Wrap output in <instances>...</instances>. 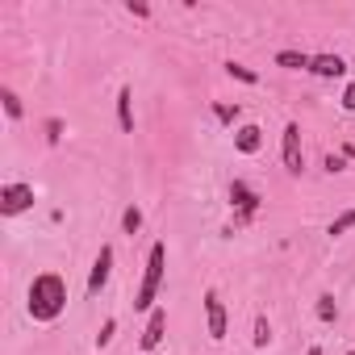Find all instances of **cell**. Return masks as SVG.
Here are the masks:
<instances>
[{"mask_svg":"<svg viewBox=\"0 0 355 355\" xmlns=\"http://www.w3.org/2000/svg\"><path fill=\"white\" fill-rule=\"evenodd\" d=\"M26 305H30V318H34V322H55V318L67 309V284H63V276H55V272L34 276Z\"/></svg>","mask_w":355,"mask_h":355,"instance_id":"obj_1","label":"cell"},{"mask_svg":"<svg viewBox=\"0 0 355 355\" xmlns=\"http://www.w3.org/2000/svg\"><path fill=\"white\" fill-rule=\"evenodd\" d=\"M163 268H167V243H150L146 251V272H142V284L134 293V309H155L159 301V288H163Z\"/></svg>","mask_w":355,"mask_h":355,"instance_id":"obj_2","label":"cell"},{"mask_svg":"<svg viewBox=\"0 0 355 355\" xmlns=\"http://www.w3.org/2000/svg\"><path fill=\"white\" fill-rule=\"evenodd\" d=\"M259 201H263V197H259V193H255L251 184L234 180V184H230V205H234L239 214H234L230 230H243V226H251V222H255V214H259Z\"/></svg>","mask_w":355,"mask_h":355,"instance_id":"obj_3","label":"cell"},{"mask_svg":"<svg viewBox=\"0 0 355 355\" xmlns=\"http://www.w3.org/2000/svg\"><path fill=\"white\" fill-rule=\"evenodd\" d=\"M26 209H34V184L13 180V184L0 189V214H5V218H17V214H26Z\"/></svg>","mask_w":355,"mask_h":355,"instance_id":"obj_4","label":"cell"},{"mask_svg":"<svg viewBox=\"0 0 355 355\" xmlns=\"http://www.w3.org/2000/svg\"><path fill=\"white\" fill-rule=\"evenodd\" d=\"M280 155H284V167H288L293 175H301V167H305V150H301V125H297V121H288V125H284Z\"/></svg>","mask_w":355,"mask_h":355,"instance_id":"obj_5","label":"cell"},{"mask_svg":"<svg viewBox=\"0 0 355 355\" xmlns=\"http://www.w3.org/2000/svg\"><path fill=\"white\" fill-rule=\"evenodd\" d=\"M205 326H209V338L214 343L226 338V305H222L218 288H205Z\"/></svg>","mask_w":355,"mask_h":355,"instance_id":"obj_6","label":"cell"},{"mask_svg":"<svg viewBox=\"0 0 355 355\" xmlns=\"http://www.w3.org/2000/svg\"><path fill=\"white\" fill-rule=\"evenodd\" d=\"M109 272H113V247L105 243L101 255L92 259V272H88V297H101V288L109 284Z\"/></svg>","mask_w":355,"mask_h":355,"instance_id":"obj_7","label":"cell"},{"mask_svg":"<svg viewBox=\"0 0 355 355\" xmlns=\"http://www.w3.org/2000/svg\"><path fill=\"white\" fill-rule=\"evenodd\" d=\"M163 330H167V309L155 305V309L146 313V330H142V351H146V355H155V347L163 343Z\"/></svg>","mask_w":355,"mask_h":355,"instance_id":"obj_8","label":"cell"},{"mask_svg":"<svg viewBox=\"0 0 355 355\" xmlns=\"http://www.w3.org/2000/svg\"><path fill=\"white\" fill-rule=\"evenodd\" d=\"M309 76H318V80H338V76H347V59H343V55H313Z\"/></svg>","mask_w":355,"mask_h":355,"instance_id":"obj_9","label":"cell"},{"mask_svg":"<svg viewBox=\"0 0 355 355\" xmlns=\"http://www.w3.org/2000/svg\"><path fill=\"white\" fill-rule=\"evenodd\" d=\"M234 146H239L243 155H255V150L263 146V130H259V125H251V121H247V125H239V130H234Z\"/></svg>","mask_w":355,"mask_h":355,"instance_id":"obj_10","label":"cell"},{"mask_svg":"<svg viewBox=\"0 0 355 355\" xmlns=\"http://www.w3.org/2000/svg\"><path fill=\"white\" fill-rule=\"evenodd\" d=\"M117 125L134 134V92L130 88H117Z\"/></svg>","mask_w":355,"mask_h":355,"instance_id":"obj_11","label":"cell"},{"mask_svg":"<svg viewBox=\"0 0 355 355\" xmlns=\"http://www.w3.org/2000/svg\"><path fill=\"white\" fill-rule=\"evenodd\" d=\"M309 63H313V55H305V51H276V67H284V71H309Z\"/></svg>","mask_w":355,"mask_h":355,"instance_id":"obj_12","label":"cell"},{"mask_svg":"<svg viewBox=\"0 0 355 355\" xmlns=\"http://www.w3.org/2000/svg\"><path fill=\"white\" fill-rule=\"evenodd\" d=\"M347 230H355V209H347V214H338V218L330 222V230H326V234H330V239H343Z\"/></svg>","mask_w":355,"mask_h":355,"instance_id":"obj_13","label":"cell"},{"mask_svg":"<svg viewBox=\"0 0 355 355\" xmlns=\"http://www.w3.org/2000/svg\"><path fill=\"white\" fill-rule=\"evenodd\" d=\"M0 101H5V113H9L13 121H17V117L26 113V109H21V96H17L13 88H0Z\"/></svg>","mask_w":355,"mask_h":355,"instance_id":"obj_14","label":"cell"},{"mask_svg":"<svg viewBox=\"0 0 355 355\" xmlns=\"http://www.w3.org/2000/svg\"><path fill=\"white\" fill-rule=\"evenodd\" d=\"M121 230H125V234H138V230H142V209H138V205H130V209L121 214Z\"/></svg>","mask_w":355,"mask_h":355,"instance_id":"obj_15","label":"cell"},{"mask_svg":"<svg viewBox=\"0 0 355 355\" xmlns=\"http://www.w3.org/2000/svg\"><path fill=\"white\" fill-rule=\"evenodd\" d=\"M318 318H322V322H334V318H338V305H334V297H330V293H322V297H318Z\"/></svg>","mask_w":355,"mask_h":355,"instance_id":"obj_16","label":"cell"},{"mask_svg":"<svg viewBox=\"0 0 355 355\" xmlns=\"http://www.w3.org/2000/svg\"><path fill=\"white\" fill-rule=\"evenodd\" d=\"M268 343H272V326H268V318H263V313H255V347L263 351Z\"/></svg>","mask_w":355,"mask_h":355,"instance_id":"obj_17","label":"cell"},{"mask_svg":"<svg viewBox=\"0 0 355 355\" xmlns=\"http://www.w3.org/2000/svg\"><path fill=\"white\" fill-rule=\"evenodd\" d=\"M226 71H230L234 80H243V84H259V76H255L251 67H243V63H226Z\"/></svg>","mask_w":355,"mask_h":355,"instance_id":"obj_18","label":"cell"},{"mask_svg":"<svg viewBox=\"0 0 355 355\" xmlns=\"http://www.w3.org/2000/svg\"><path fill=\"white\" fill-rule=\"evenodd\" d=\"M214 113H218L222 125H234L239 121V105H214Z\"/></svg>","mask_w":355,"mask_h":355,"instance_id":"obj_19","label":"cell"},{"mask_svg":"<svg viewBox=\"0 0 355 355\" xmlns=\"http://www.w3.org/2000/svg\"><path fill=\"white\" fill-rule=\"evenodd\" d=\"M113 334H117V322L109 318V322L101 326V334H96V347H109V343H113Z\"/></svg>","mask_w":355,"mask_h":355,"instance_id":"obj_20","label":"cell"},{"mask_svg":"<svg viewBox=\"0 0 355 355\" xmlns=\"http://www.w3.org/2000/svg\"><path fill=\"white\" fill-rule=\"evenodd\" d=\"M46 138H51V142L63 138V121H59V117H46Z\"/></svg>","mask_w":355,"mask_h":355,"instance_id":"obj_21","label":"cell"},{"mask_svg":"<svg viewBox=\"0 0 355 355\" xmlns=\"http://www.w3.org/2000/svg\"><path fill=\"white\" fill-rule=\"evenodd\" d=\"M343 109H347V113H355V80L343 88Z\"/></svg>","mask_w":355,"mask_h":355,"instance_id":"obj_22","label":"cell"},{"mask_svg":"<svg viewBox=\"0 0 355 355\" xmlns=\"http://www.w3.org/2000/svg\"><path fill=\"white\" fill-rule=\"evenodd\" d=\"M343 167H347L343 155H326V171H343Z\"/></svg>","mask_w":355,"mask_h":355,"instance_id":"obj_23","label":"cell"},{"mask_svg":"<svg viewBox=\"0 0 355 355\" xmlns=\"http://www.w3.org/2000/svg\"><path fill=\"white\" fill-rule=\"evenodd\" d=\"M130 13H134V17H150V9H146V5H138V0H130Z\"/></svg>","mask_w":355,"mask_h":355,"instance_id":"obj_24","label":"cell"},{"mask_svg":"<svg viewBox=\"0 0 355 355\" xmlns=\"http://www.w3.org/2000/svg\"><path fill=\"white\" fill-rule=\"evenodd\" d=\"M305 355H326V351H322V347H309V351H305Z\"/></svg>","mask_w":355,"mask_h":355,"instance_id":"obj_25","label":"cell"}]
</instances>
